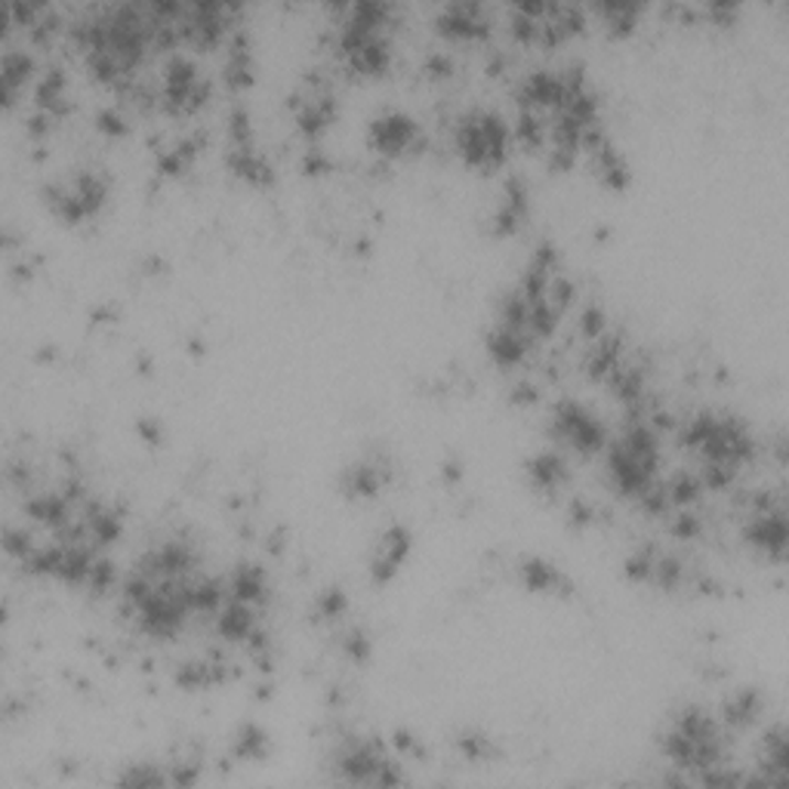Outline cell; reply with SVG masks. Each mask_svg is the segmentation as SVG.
<instances>
[{
    "label": "cell",
    "mask_w": 789,
    "mask_h": 789,
    "mask_svg": "<svg viewBox=\"0 0 789 789\" xmlns=\"http://www.w3.org/2000/svg\"><path fill=\"white\" fill-rule=\"evenodd\" d=\"M607 469H610V478L623 494H648L651 475L657 469V441H653L651 432L645 425L629 429L610 447Z\"/></svg>",
    "instance_id": "6da1fadb"
},
{
    "label": "cell",
    "mask_w": 789,
    "mask_h": 789,
    "mask_svg": "<svg viewBox=\"0 0 789 789\" xmlns=\"http://www.w3.org/2000/svg\"><path fill=\"white\" fill-rule=\"evenodd\" d=\"M456 149L472 167H497L509 152V130L494 111H469L456 127Z\"/></svg>",
    "instance_id": "7a4b0ae2"
},
{
    "label": "cell",
    "mask_w": 789,
    "mask_h": 789,
    "mask_svg": "<svg viewBox=\"0 0 789 789\" xmlns=\"http://www.w3.org/2000/svg\"><path fill=\"white\" fill-rule=\"evenodd\" d=\"M667 753L679 765H713L718 759L713 718L700 710H684L667 737Z\"/></svg>",
    "instance_id": "3957f363"
},
{
    "label": "cell",
    "mask_w": 789,
    "mask_h": 789,
    "mask_svg": "<svg viewBox=\"0 0 789 789\" xmlns=\"http://www.w3.org/2000/svg\"><path fill=\"white\" fill-rule=\"evenodd\" d=\"M552 435L580 454H592L605 444V425L577 401H562L552 413Z\"/></svg>",
    "instance_id": "277c9868"
},
{
    "label": "cell",
    "mask_w": 789,
    "mask_h": 789,
    "mask_svg": "<svg viewBox=\"0 0 789 789\" xmlns=\"http://www.w3.org/2000/svg\"><path fill=\"white\" fill-rule=\"evenodd\" d=\"M53 210L65 216V219H84V216H93V213L102 207L106 201V183L93 173H80L75 176L72 183L56 185L53 192Z\"/></svg>",
    "instance_id": "5b68a950"
},
{
    "label": "cell",
    "mask_w": 789,
    "mask_h": 789,
    "mask_svg": "<svg viewBox=\"0 0 789 789\" xmlns=\"http://www.w3.org/2000/svg\"><path fill=\"white\" fill-rule=\"evenodd\" d=\"M413 139H417V123L401 111H386L370 123V142L382 154H401L413 145Z\"/></svg>",
    "instance_id": "8992f818"
},
{
    "label": "cell",
    "mask_w": 789,
    "mask_h": 789,
    "mask_svg": "<svg viewBox=\"0 0 789 789\" xmlns=\"http://www.w3.org/2000/svg\"><path fill=\"white\" fill-rule=\"evenodd\" d=\"M207 84L188 60H173L167 65V99L173 108H195L204 102Z\"/></svg>",
    "instance_id": "52a82bcc"
},
{
    "label": "cell",
    "mask_w": 789,
    "mask_h": 789,
    "mask_svg": "<svg viewBox=\"0 0 789 789\" xmlns=\"http://www.w3.org/2000/svg\"><path fill=\"white\" fill-rule=\"evenodd\" d=\"M439 29L447 37H456V41H475V37H485L490 25H487L485 7H478V3H451L439 15Z\"/></svg>",
    "instance_id": "ba28073f"
},
{
    "label": "cell",
    "mask_w": 789,
    "mask_h": 789,
    "mask_svg": "<svg viewBox=\"0 0 789 789\" xmlns=\"http://www.w3.org/2000/svg\"><path fill=\"white\" fill-rule=\"evenodd\" d=\"M410 552V533L401 528V525H394L389 531L382 533V540L377 543L374 549V559H370V574L386 583V580L392 577L394 571L404 564Z\"/></svg>",
    "instance_id": "9c48e42d"
},
{
    "label": "cell",
    "mask_w": 789,
    "mask_h": 789,
    "mask_svg": "<svg viewBox=\"0 0 789 789\" xmlns=\"http://www.w3.org/2000/svg\"><path fill=\"white\" fill-rule=\"evenodd\" d=\"M746 537L753 547L765 549L768 555L780 559L787 549V518L783 509H761L759 516L753 518V525L746 528Z\"/></svg>",
    "instance_id": "30bf717a"
},
{
    "label": "cell",
    "mask_w": 789,
    "mask_h": 789,
    "mask_svg": "<svg viewBox=\"0 0 789 789\" xmlns=\"http://www.w3.org/2000/svg\"><path fill=\"white\" fill-rule=\"evenodd\" d=\"M228 598L235 602H247V605H257L259 598L266 595V574L259 571L257 564H244L235 571V577L228 580Z\"/></svg>",
    "instance_id": "8fae6325"
},
{
    "label": "cell",
    "mask_w": 789,
    "mask_h": 789,
    "mask_svg": "<svg viewBox=\"0 0 789 789\" xmlns=\"http://www.w3.org/2000/svg\"><path fill=\"white\" fill-rule=\"evenodd\" d=\"M521 577H525V583H528L533 592H552L564 586V577L559 574V568H552L549 562H540V559L521 564Z\"/></svg>",
    "instance_id": "7c38bea8"
},
{
    "label": "cell",
    "mask_w": 789,
    "mask_h": 789,
    "mask_svg": "<svg viewBox=\"0 0 789 789\" xmlns=\"http://www.w3.org/2000/svg\"><path fill=\"white\" fill-rule=\"evenodd\" d=\"M528 475H531L533 482L540 487H547L552 490L555 485H562L564 482V463L562 456L555 454H537L528 463Z\"/></svg>",
    "instance_id": "4fadbf2b"
},
{
    "label": "cell",
    "mask_w": 789,
    "mask_h": 789,
    "mask_svg": "<svg viewBox=\"0 0 789 789\" xmlns=\"http://www.w3.org/2000/svg\"><path fill=\"white\" fill-rule=\"evenodd\" d=\"M29 72H31L29 56L7 53V60H3V93H7V102H13L15 90H19V84L29 77Z\"/></svg>",
    "instance_id": "5bb4252c"
},
{
    "label": "cell",
    "mask_w": 789,
    "mask_h": 789,
    "mask_svg": "<svg viewBox=\"0 0 789 789\" xmlns=\"http://www.w3.org/2000/svg\"><path fill=\"white\" fill-rule=\"evenodd\" d=\"M759 713V698L753 691H741L725 703V715H728L731 725H749Z\"/></svg>",
    "instance_id": "9a60e30c"
},
{
    "label": "cell",
    "mask_w": 789,
    "mask_h": 789,
    "mask_svg": "<svg viewBox=\"0 0 789 789\" xmlns=\"http://www.w3.org/2000/svg\"><path fill=\"white\" fill-rule=\"evenodd\" d=\"M598 13L605 15V22L610 25V29H620V31H629L633 25H636V19H638V7H623V3H607V7H602Z\"/></svg>",
    "instance_id": "2e32d148"
}]
</instances>
